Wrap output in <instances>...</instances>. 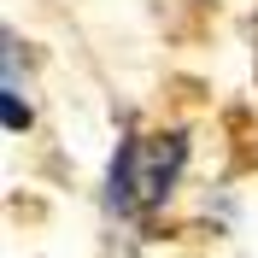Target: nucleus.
<instances>
[{"mask_svg":"<svg viewBox=\"0 0 258 258\" xmlns=\"http://www.w3.org/2000/svg\"><path fill=\"white\" fill-rule=\"evenodd\" d=\"M182 159H188V141L182 135H135L117 153L112 182H106L112 211H153V206H164L170 182L182 176Z\"/></svg>","mask_w":258,"mask_h":258,"instance_id":"1","label":"nucleus"}]
</instances>
